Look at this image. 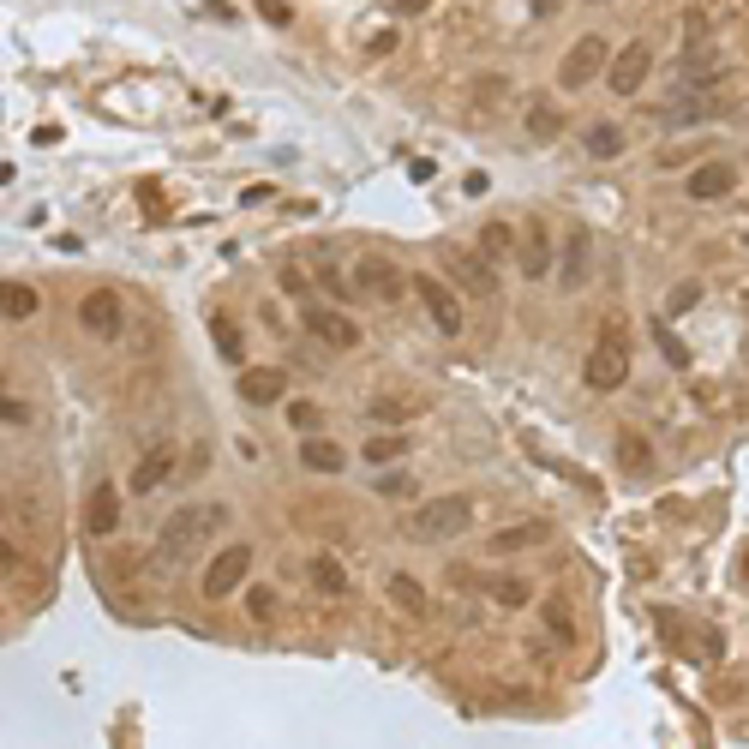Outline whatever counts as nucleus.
<instances>
[{
    "instance_id": "nucleus-1",
    "label": "nucleus",
    "mask_w": 749,
    "mask_h": 749,
    "mask_svg": "<svg viewBox=\"0 0 749 749\" xmlns=\"http://www.w3.org/2000/svg\"><path fill=\"white\" fill-rule=\"evenodd\" d=\"M228 522V510L222 504H186V510H174L168 522H162V534H156V552L174 564V558H192L216 528Z\"/></svg>"
},
{
    "instance_id": "nucleus-2",
    "label": "nucleus",
    "mask_w": 749,
    "mask_h": 749,
    "mask_svg": "<svg viewBox=\"0 0 749 749\" xmlns=\"http://www.w3.org/2000/svg\"><path fill=\"white\" fill-rule=\"evenodd\" d=\"M474 528V504L462 498V492H444V498H432V504H420L414 510V522H408V534L414 540H462Z\"/></svg>"
},
{
    "instance_id": "nucleus-3",
    "label": "nucleus",
    "mask_w": 749,
    "mask_h": 749,
    "mask_svg": "<svg viewBox=\"0 0 749 749\" xmlns=\"http://www.w3.org/2000/svg\"><path fill=\"white\" fill-rule=\"evenodd\" d=\"M624 378H630V348L618 330H606V342L588 348V360H582V384L594 396H612V390H624Z\"/></svg>"
},
{
    "instance_id": "nucleus-4",
    "label": "nucleus",
    "mask_w": 749,
    "mask_h": 749,
    "mask_svg": "<svg viewBox=\"0 0 749 749\" xmlns=\"http://www.w3.org/2000/svg\"><path fill=\"white\" fill-rule=\"evenodd\" d=\"M354 288H360L366 300H378V306H396V300L414 288V276H402L384 252H366V258L354 264Z\"/></svg>"
},
{
    "instance_id": "nucleus-5",
    "label": "nucleus",
    "mask_w": 749,
    "mask_h": 749,
    "mask_svg": "<svg viewBox=\"0 0 749 749\" xmlns=\"http://www.w3.org/2000/svg\"><path fill=\"white\" fill-rule=\"evenodd\" d=\"M612 66V48H606V36H582V42H570V54H564V66H558V84L564 90H588L600 72Z\"/></svg>"
},
{
    "instance_id": "nucleus-6",
    "label": "nucleus",
    "mask_w": 749,
    "mask_h": 749,
    "mask_svg": "<svg viewBox=\"0 0 749 749\" xmlns=\"http://www.w3.org/2000/svg\"><path fill=\"white\" fill-rule=\"evenodd\" d=\"M246 576H252V546H240V540L222 546V552L204 564V600H228Z\"/></svg>"
},
{
    "instance_id": "nucleus-7",
    "label": "nucleus",
    "mask_w": 749,
    "mask_h": 749,
    "mask_svg": "<svg viewBox=\"0 0 749 749\" xmlns=\"http://www.w3.org/2000/svg\"><path fill=\"white\" fill-rule=\"evenodd\" d=\"M444 270L474 294V300H498V276H492V258L486 252H462V246H444Z\"/></svg>"
},
{
    "instance_id": "nucleus-8",
    "label": "nucleus",
    "mask_w": 749,
    "mask_h": 749,
    "mask_svg": "<svg viewBox=\"0 0 749 749\" xmlns=\"http://www.w3.org/2000/svg\"><path fill=\"white\" fill-rule=\"evenodd\" d=\"M300 324L324 342V348H360V324L348 318V312H336V306H318V300H306L300 306Z\"/></svg>"
},
{
    "instance_id": "nucleus-9",
    "label": "nucleus",
    "mask_w": 749,
    "mask_h": 749,
    "mask_svg": "<svg viewBox=\"0 0 749 749\" xmlns=\"http://www.w3.org/2000/svg\"><path fill=\"white\" fill-rule=\"evenodd\" d=\"M414 294H420L426 318H432L444 336H462V300H456V294H450L438 276H426V270H420V276H414Z\"/></svg>"
},
{
    "instance_id": "nucleus-10",
    "label": "nucleus",
    "mask_w": 749,
    "mask_h": 749,
    "mask_svg": "<svg viewBox=\"0 0 749 749\" xmlns=\"http://www.w3.org/2000/svg\"><path fill=\"white\" fill-rule=\"evenodd\" d=\"M648 72H654V54H648V42H630V48H618V54H612V66H606V84H612L618 96H636V90L648 84Z\"/></svg>"
},
{
    "instance_id": "nucleus-11",
    "label": "nucleus",
    "mask_w": 749,
    "mask_h": 749,
    "mask_svg": "<svg viewBox=\"0 0 749 749\" xmlns=\"http://www.w3.org/2000/svg\"><path fill=\"white\" fill-rule=\"evenodd\" d=\"M78 324L90 330V336H120V294L114 288H90L84 300H78Z\"/></svg>"
},
{
    "instance_id": "nucleus-12",
    "label": "nucleus",
    "mask_w": 749,
    "mask_h": 749,
    "mask_svg": "<svg viewBox=\"0 0 749 749\" xmlns=\"http://www.w3.org/2000/svg\"><path fill=\"white\" fill-rule=\"evenodd\" d=\"M282 396H288V372H282V366H246V372H240V402L270 408V402H282Z\"/></svg>"
},
{
    "instance_id": "nucleus-13",
    "label": "nucleus",
    "mask_w": 749,
    "mask_h": 749,
    "mask_svg": "<svg viewBox=\"0 0 749 749\" xmlns=\"http://www.w3.org/2000/svg\"><path fill=\"white\" fill-rule=\"evenodd\" d=\"M732 186H738L732 162H702V168L690 174V198H696V204H714V198H732Z\"/></svg>"
},
{
    "instance_id": "nucleus-14",
    "label": "nucleus",
    "mask_w": 749,
    "mask_h": 749,
    "mask_svg": "<svg viewBox=\"0 0 749 749\" xmlns=\"http://www.w3.org/2000/svg\"><path fill=\"white\" fill-rule=\"evenodd\" d=\"M84 528H90V540H108V534L120 528V492H114V486H96V492H90Z\"/></svg>"
},
{
    "instance_id": "nucleus-15",
    "label": "nucleus",
    "mask_w": 749,
    "mask_h": 749,
    "mask_svg": "<svg viewBox=\"0 0 749 749\" xmlns=\"http://www.w3.org/2000/svg\"><path fill=\"white\" fill-rule=\"evenodd\" d=\"M168 468H174V450H168V444L144 450V456H138V468H132V492H156V486L168 480Z\"/></svg>"
},
{
    "instance_id": "nucleus-16",
    "label": "nucleus",
    "mask_w": 749,
    "mask_h": 749,
    "mask_svg": "<svg viewBox=\"0 0 749 749\" xmlns=\"http://www.w3.org/2000/svg\"><path fill=\"white\" fill-rule=\"evenodd\" d=\"M546 534H552V522H516V528H498V534H492V552H498V558H510V552L540 546Z\"/></svg>"
},
{
    "instance_id": "nucleus-17",
    "label": "nucleus",
    "mask_w": 749,
    "mask_h": 749,
    "mask_svg": "<svg viewBox=\"0 0 749 749\" xmlns=\"http://www.w3.org/2000/svg\"><path fill=\"white\" fill-rule=\"evenodd\" d=\"M300 462H306L312 474H342V468H348V450H336V444H324V438H306V444H300Z\"/></svg>"
},
{
    "instance_id": "nucleus-18",
    "label": "nucleus",
    "mask_w": 749,
    "mask_h": 749,
    "mask_svg": "<svg viewBox=\"0 0 749 749\" xmlns=\"http://www.w3.org/2000/svg\"><path fill=\"white\" fill-rule=\"evenodd\" d=\"M390 606H402L408 618H426V612H432V600H426V588H420L414 576H402V570L390 576Z\"/></svg>"
},
{
    "instance_id": "nucleus-19",
    "label": "nucleus",
    "mask_w": 749,
    "mask_h": 749,
    "mask_svg": "<svg viewBox=\"0 0 749 749\" xmlns=\"http://www.w3.org/2000/svg\"><path fill=\"white\" fill-rule=\"evenodd\" d=\"M546 270H552V246H546V228L534 222V234H528V246H522V276H534V282H540Z\"/></svg>"
},
{
    "instance_id": "nucleus-20",
    "label": "nucleus",
    "mask_w": 749,
    "mask_h": 749,
    "mask_svg": "<svg viewBox=\"0 0 749 749\" xmlns=\"http://www.w3.org/2000/svg\"><path fill=\"white\" fill-rule=\"evenodd\" d=\"M588 228H576L570 234V252H564V288H582V276H588Z\"/></svg>"
},
{
    "instance_id": "nucleus-21",
    "label": "nucleus",
    "mask_w": 749,
    "mask_h": 749,
    "mask_svg": "<svg viewBox=\"0 0 749 749\" xmlns=\"http://www.w3.org/2000/svg\"><path fill=\"white\" fill-rule=\"evenodd\" d=\"M210 336H216V354H222V360H240V354H246V336H240V324H234L228 312L210 318Z\"/></svg>"
},
{
    "instance_id": "nucleus-22",
    "label": "nucleus",
    "mask_w": 749,
    "mask_h": 749,
    "mask_svg": "<svg viewBox=\"0 0 749 749\" xmlns=\"http://www.w3.org/2000/svg\"><path fill=\"white\" fill-rule=\"evenodd\" d=\"M618 150H624V132H618L612 120L588 126V156H594V162H606V156H618Z\"/></svg>"
},
{
    "instance_id": "nucleus-23",
    "label": "nucleus",
    "mask_w": 749,
    "mask_h": 749,
    "mask_svg": "<svg viewBox=\"0 0 749 749\" xmlns=\"http://www.w3.org/2000/svg\"><path fill=\"white\" fill-rule=\"evenodd\" d=\"M480 252H486L492 264H498V258H510V252H516V234H510V222H486V228H480Z\"/></svg>"
},
{
    "instance_id": "nucleus-24",
    "label": "nucleus",
    "mask_w": 749,
    "mask_h": 749,
    "mask_svg": "<svg viewBox=\"0 0 749 749\" xmlns=\"http://www.w3.org/2000/svg\"><path fill=\"white\" fill-rule=\"evenodd\" d=\"M0 312H6V318H30V312H36V288H30V282H6V288H0Z\"/></svg>"
},
{
    "instance_id": "nucleus-25",
    "label": "nucleus",
    "mask_w": 749,
    "mask_h": 749,
    "mask_svg": "<svg viewBox=\"0 0 749 749\" xmlns=\"http://www.w3.org/2000/svg\"><path fill=\"white\" fill-rule=\"evenodd\" d=\"M312 582H318V594H348V576H342V564L330 552L312 558Z\"/></svg>"
},
{
    "instance_id": "nucleus-26",
    "label": "nucleus",
    "mask_w": 749,
    "mask_h": 749,
    "mask_svg": "<svg viewBox=\"0 0 749 749\" xmlns=\"http://www.w3.org/2000/svg\"><path fill=\"white\" fill-rule=\"evenodd\" d=\"M618 462H624V474H642V468L654 462V450H648V438H636V432H624V438H618Z\"/></svg>"
},
{
    "instance_id": "nucleus-27",
    "label": "nucleus",
    "mask_w": 749,
    "mask_h": 749,
    "mask_svg": "<svg viewBox=\"0 0 749 749\" xmlns=\"http://www.w3.org/2000/svg\"><path fill=\"white\" fill-rule=\"evenodd\" d=\"M528 132H534V138H558V132H564V114H558L552 102H534V108H528Z\"/></svg>"
},
{
    "instance_id": "nucleus-28",
    "label": "nucleus",
    "mask_w": 749,
    "mask_h": 749,
    "mask_svg": "<svg viewBox=\"0 0 749 749\" xmlns=\"http://www.w3.org/2000/svg\"><path fill=\"white\" fill-rule=\"evenodd\" d=\"M492 594H498V606H510V612H516V606H528V600H534V594H528V582H522V576H504V582H492Z\"/></svg>"
},
{
    "instance_id": "nucleus-29",
    "label": "nucleus",
    "mask_w": 749,
    "mask_h": 749,
    "mask_svg": "<svg viewBox=\"0 0 749 749\" xmlns=\"http://www.w3.org/2000/svg\"><path fill=\"white\" fill-rule=\"evenodd\" d=\"M696 300H702V288H696V282H678V288L666 294V318H678V312H690Z\"/></svg>"
},
{
    "instance_id": "nucleus-30",
    "label": "nucleus",
    "mask_w": 749,
    "mask_h": 749,
    "mask_svg": "<svg viewBox=\"0 0 749 749\" xmlns=\"http://www.w3.org/2000/svg\"><path fill=\"white\" fill-rule=\"evenodd\" d=\"M402 450H408V438H402V432H396V438L384 432V438H372V444H366V456H372V462H396Z\"/></svg>"
},
{
    "instance_id": "nucleus-31",
    "label": "nucleus",
    "mask_w": 749,
    "mask_h": 749,
    "mask_svg": "<svg viewBox=\"0 0 749 749\" xmlns=\"http://www.w3.org/2000/svg\"><path fill=\"white\" fill-rule=\"evenodd\" d=\"M654 336H660V348H666V360H672V366H690V348H684V342H678V336L666 330V318L654 324Z\"/></svg>"
},
{
    "instance_id": "nucleus-32",
    "label": "nucleus",
    "mask_w": 749,
    "mask_h": 749,
    "mask_svg": "<svg viewBox=\"0 0 749 749\" xmlns=\"http://www.w3.org/2000/svg\"><path fill=\"white\" fill-rule=\"evenodd\" d=\"M288 426H294V432H318V426H324V414H318L312 402H294V408H288Z\"/></svg>"
},
{
    "instance_id": "nucleus-33",
    "label": "nucleus",
    "mask_w": 749,
    "mask_h": 749,
    "mask_svg": "<svg viewBox=\"0 0 749 749\" xmlns=\"http://www.w3.org/2000/svg\"><path fill=\"white\" fill-rule=\"evenodd\" d=\"M408 414H414L408 402H390V396H378V402H372V420H384V426H390V420H408Z\"/></svg>"
},
{
    "instance_id": "nucleus-34",
    "label": "nucleus",
    "mask_w": 749,
    "mask_h": 749,
    "mask_svg": "<svg viewBox=\"0 0 749 749\" xmlns=\"http://www.w3.org/2000/svg\"><path fill=\"white\" fill-rule=\"evenodd\" d=\"M372 492H378V498H408L414 486H408V474H384V480H378Z\"/></svg>"
},
{
    "instance_id": "nucleus-35",
    "label": "nucleus",
    "mask_w": 749,
    "mask_h": 749,
    "mask_svg": "<svg viewBox=\"0 0 749 749\" xmlns=\"http://www.w3.org/2000/svg\"><path fill=\"white\" fill-rule=\"evenodd\" d=\"M258 12H264L276 30H282V24H294V6H288V0H258Z\"/></svg>"
},
{
    "instance_id": "nucleus-36",
    "label": "nucleus",
    "mask_w": 749,
    "mask_h": 749,
    "mask_svg": "<svg viewBox=\"0 0 749 749\" xmlns=\"http://www.w3.org/2000/svg\"><path fill=\"white\" fill-rule=\"evenodd\" d=\"M246 606H252V618H270V612H276V594H270V588H252Z\"/></svg>"
},
{
    "instance_id": "nucleus-37",
    "label": "nucleus",
    "mask_w": 749,
    "mask_h": 749,
    "mask_svg": "<svg viewBox=\"0 0 749 749\" xmlns=\"http://www.w3.org/2000/svg\"><path fill=\"white\" fill-rule=\"evenodd\" d=\"M282 288H288V294H300V300H312V288H306V276H300V270H282Z\"/></svg>"
},
{
    "instance_id": "nucleus-38",
    "label": "nucleus",
    "mask_w": 749,
    "mask_h": 749,
    "mask_svg": "<svg viewBox=\"0 0 749 749\" xmlns=\"http://www.w3.org/2000/svg\"><path fill=\"white\" fill-rule=\"evenodd\" d=\"M0 420H6V426H24V420H30V408H24V402H12V396H6V408H0Z\"/></svg>"
},
{
    "instance_id": "nucleus-39",
    "label": "nucleus",
    "mask_w": 749,
    "mask_h": 749,
    "mask_svg": "<svg viewBox=\"0 0 749 749\" xmlns=\"http://www.w3.org/2000/svg\"><path fill=\"white\" fill-rule=\"evenodd\" d=\"M546 618H552V630H558V642H570V618H564V606H558V600L546 606Z\"/></svg>"
},
{
    "instance_id": "nucleus-40",
    "label": "nucleus",
    "mask_w": 749,
    "mask_h": 749,
    "mask_svg": "<svg viewBox=\"0 0 749 749\" xmlns=\"http://www.w3.org/2000/svg\"><path fill=\"white\" fill-rule=\"evenodd\" d=\"M204 12H210L216 24H234V6H228V0H204Z\"/></svg>"
},
{
    "instance_id": "nucleus-41",
    "label": "nucleus",
    "mask_w": 749,
    "mask_h": 749,
    "mask_svg": "<svg viewBox=\"0 0 749 749\" xmlns=\"http://www.w3.org/2000/svg\"><path fill=\"white\" fill-rule=\"evenodd\" d=\"M384 6H390L396 18H414V12H426V0H384Z\"/></svg>"
},
{
    "instance_id": "nucleus-42",
    "label": "nucleus",
    "mask_w": 749,
    "mask_h": 749,
    "mask_svg": "<svg viewBox=\"0 0 749 749\" xmlns=\"http://www.w3.org/2000/svg\"><path fill=\"white\" fill-rule=\"evenodd\" d=\"M534 6H540V18H552V12H558V0H534Z\"/></svg>"
},
{
    "instance_id": "nucleus-43",
    "label": "nucleus",
    "mask_w": 749,
    "mask_h": 749,
    "mask_svg": "<svg viewBox=\"0 0 749 749\" xmlns=\"http://www.w3.org/2000/svg\"><path fill=\"white\" fill-rule=\"evenodd\" d=\"M744 582H749V552H744Z\"/></svg>"
},
{
    "instance_id": "nucleus-44",
    "label": "nucleus",
    "mask_w": 749,
    "mask_h": 749,
    "mask_svg": "<svg viewBox=\"0 0 749 749\" xmlns=\"http://www.w3.org/2000/svg\"><path fill=\"white\" fill-rule=\"evenodd\" d=\"M594 6H600V0H594Z\"/></svg>"
}]
</instances>
